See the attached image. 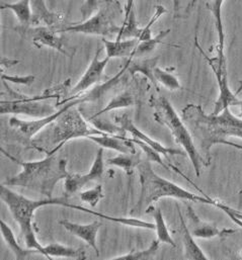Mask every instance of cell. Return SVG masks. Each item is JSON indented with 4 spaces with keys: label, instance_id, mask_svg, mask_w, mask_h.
Masks as SVG:
<instances>
[{
    "label": "cell",
    "instance_id": "23",
    "mask_svg": "<svg viewBox=\"0 0 242 260\" xmlns=\"http://www.w3.org/2000/svg\"><path fill=\"white\" fill-rule=\"evenodd\" d=\"M0 229H1V235H2V237L4 239V241H5L6 245L8 246V248L14 254L15 259H26L32 254L39 253V251L36 250V249H29V248L24 249V248H22L18 244V242H17V240L15 238V235H14L13 231L11 230V228L3 220L0 221Z\"/></svg>",
    "mask_w": 242,
    "mask_h": 260
},
{
    "label": "cell",
    "instance_id": "8",
    "mask_svg": "<svg viewBox=\"0 0 242 260\" xmlns=\"http://www.w3.org/2000/svg\"><path fill=\"white\" fill-rule=\"evenodd\" d=\"M86 99L84 95L81 98H77V100H72L70 102H66L64 107L57 111L55 114L42 118V119H35L32 121H24L20 120L18 118L12 117L8 120V125L10 128V133H8V137L11 138V140H14L15 142L21 144L24 147H29L32 149H37L36 145L33 141V138L40 133V131L43 130L48 125L54 123L60 116H62L67 110L80 105L82 103H85Z\"/></svg>",
    "mask_w": 242,
    "mask_h": 260
},
{
    "label": "cell",
    "instance_id": "40",
    "mask_svg": "<svg viewBox=\"0 0 242 260\" xmlns=\"http://www.w3.org/2000/svg\"><path fill=\"white\" fill-rule=\"evenodd\" d=\"M234 107H238V108H239V110H240V111H239V117L242 118V100H238Z\"/></svg>",
    "mask_w": 242,
    "mask_h": 260
},
{
    "label": "cell",
    "instance_id": "16",
    "mask_svg": "<svg viewBox=\"0 0 242 260\" xmlns=\"http://www.w3.org/2000/svg\"><path fill=\"white\" fill-rule=\"evenodd\" d=\"M88 140L95 142L97 145L101 146L104 149H111L117 151L121 154H136L137 150L135 143L130 139L125 138V136L119 135H92L87 138Z\"/></svg>",
    "mask_w": 242,
    "mask_h": 260
},
{
    "label": "cell",
    "instance_id": "7",
    "mask_svg": "<svg viewBox=\"0 0 242 260\" xmlns=\"http://www.w3.org/2000/svg\"><path fill=\"white\" fill-rule=\"evenodd\" d=\"M52 128L51 144L57 147L50 152H58L67 142L73 139L85 138L87 139L92 135H104L102 131L98 130L87 124L82 118L81 114L73 108L67 110L62 116H60L55 122Z\"/></svg>",
    "mask_w": 242,
    "mask_h": 260
},
{
    "label": "cell",
    "instance_id": "18",
    "mask_svg": "<svg viewBox=\"0 0 242 260\" xmlns=\"http://www.w3.org/2000/svg\"><path fill=\"white\" fill-rule=\"evenodd\" d=\"M33 24L44 22L47 26L54 28L63 21V15L49 10L45 0H32Z\"/></svg>",
    "mask_w": 242,
    "mask_h": 260
},
{
    "label": "cell",
    "instance_id": "17",
    "mask_svg": "<svg viewBox=\"0 0 242 260\" xmlns=\"http://www.w3.org/2000/svg\"><path fill=\"white\" fill-rule=\"evenodd\" d=\"M224 0H212L210 3H207L208 10L212 13L214 17L215 28L218 38V45H217V58L222 63H227L226 55H225V32H224V25L222 19V6Z\"/></svg>",
    "mask_w": 242,
    "mask_h": 260
},
{
    "label": "cell",
    "instance_id": "30",
    "mask_svg": "<svg viewBox=\"0 0 242 260\" xmlns=\"http://www.w3.org/2000/svg\"><path fill=\"white\" fill-rule=\"evenodd\" d=\"M160 246V241L154 240L151 242L150 246L147 249L140 250V251H131L128 254L125 255H120L114 257V259H137V260H149L153 259L159 249Z\"/></svg>",
    "mask_w": 242,
    "mask_h": 260
},
{
    "label": "cell",
    "instance_id": "25",
    "mask_svg": "<svg viewBox=\"0 0 242 260\" xmlns=\"http://www.w3.org/2000/svg\"><path fill=\"white\" fill-rule=\"evenodd\" d=\"M43 255L49 259L53 257H63V258H73V259H85L86 254L82 249H75L72 247L64 246L59 243H51L44 246Z\"/></svg>",
    "mask_w": 242,
    "mask_h": 260
},
{
    "label": "cell",
    "instance_id": "5",
    "mask_svg": "<svg viewBox=\"0 0 242 260\" xmlns=\"http://www.w3.org/2000/svg\"><path fill=\"white\" fill-rule=\"evenodd\" d=\"M149 105L154 110L153 119L170 131L175 143L183 148L191 160L196 175L200 176L202 168L208 166L209 163L199 151L192 133L183 118L177 115L171 103L163 95L152 96Z\"/></svg>",
    "mask_w": 242,
    "mask_h": 260
},
{
    "label": "cell",
    "instance_id": "36",
    "mask_svg": "<svg viewBox=\"0 0 242 260\" xmlns=\"http://www.w3.org/2000/svg\"><path fill=\"white\" fill-rule=\"evenodd\" d=\"M101 0H85L83 5L80 7V13L83 19L89 18L95 11L99 9Z\"/></svg>",
    "mask_w": 242,
    "mask_h": 260
},
{
    "label": "cell",
    "instance_id": "2",
    "mask_svg": "<svg viewBox=\"0 0 242 260\" xmlns=\"http://www.w3.org/2000/svg\"><path fill=\"white\" fill-rule=\"evenodd\" d=\"M0 197H1V200L4 202V204L6 205V207L8 208L9 212L11 213L13 219L18 224L20 228V234L22 236V239L25 243L26 248L36 249L42 255H43L44 246L40 244L36 236L35 226L33 224L35 212L38 209H41L47 206H60V207H66L69 209H74L84 213H88L95 217H99L108 221H113V222L116 221V223L120 222V218L118 219L116 217H111L105 214L97 213L82 206H78L76 204H70L68 203V199H66L65 197L57 198V199L46 198L43 200H31L11 190L9 186L3 185V184H1V187H0Z\"/></svg>",
    "mask_w": 242,
    "mask_h": 260
},
{
    "label": "cell",
    "instance_id": "24",
    "mask_svg": "<svg viewBox=\"0 0 242 260\" xmlns=\"http://www.w3.org/2000/svg\"><path fill=\"white\" fill-rule=\"evenodd\" d=\"M145 214L152 216V218L154 219V224L156 227L155 231L157 234V239L160 241V243H165L172 247H175L176 244L169 233V230L167 228L161 209L159 207L150 206L146 209Z\"/></svg>",
    "mask_w": 242,
    "mask_h": 260
},
{
    "label": "cell",
    "instance_id": "28",
    "mask_svg": "<svg viewBox=\"0 0 242 260\" xmlns=\"http://www.w3.org/2000/svg\"><path fill=\"white\" fill-rule=\"evenodd\" d=\"M170 32V28L165 29V30H161L159 34H157L154 38L145 41V42H140L138 44V46L136 47V49L134 50L133 54H132V59L135 58H143L147 55H149L150 53H152L155 48L162 43V40Z\"/></svg>",
    "mask_w": 242,
    "mask_h": 260
},
{
    "label": "cell",
    "instance_id": "29",
    "mask_svg": "<svg viewBox=\"0 0 242 260\" xmlns=\"http://www.w3.org/2000/svg\"><path fill=\"white\" fill-rule=\"evenodd\" d=\"M153 74H154V78H155L156 82L163 85L165 88H167L171 91L178 90L182 88L178 78L176 76H174L173 74L169 73L168 71L156 66Z\"/></svg>",
    "mask_w": 242,
    "mask_h": 260
},
{
    "label": "cell",
    "instance_id": "41",
    "mask_svg": "<svg viewBox=\"0 0 242 260\" xmlns=\"http://www.w3.org/2000/svg\"><path fill=\"white\" fill-rule=\"evenodd\" d=\"M242 89V82H241V85H240V87H239V89H238V91H237V92H236V94H237V93H238V92H239V91H240V90H241Z\"/></svg>",
    "mask_w": 242,
    "mask_h": 260
},
{
    "label": "cell",
    "instance_id": "19",
    "mask_svg": "<svg viewBox=\"0 0 242 260\" xmlns=\"http://www.w3.org/2000/svg\"><path fill=\"white\" fill-rule=\"evenodd\" d=\"M105 45L107 57L109 58H131L134 50L140 43L136 38L109 41L106 38H103Z\"/></svg>",
    "mask_w": 242,
    "mask_h": 260
},
{
    "label": "cell",
    "instance_id": "9",
    "mask_svg": "<svg viewBox=\"0 0 242 260\" xmlns=\"http://www.w3.org/2000/svg\"><path fill=\"white\" fill-rule=\"evenodd\" d=\"M4 87L8 92V98L13 100H1L0 103V114L1 115H24L33 119H42L55 114L56 109L46 103L41 102L47 99V96H34L28 98L16 93L14 90L10 89L6 81L2 80Z\"/></svg>",
    "mask_w": 242,
    "mask_h": 260
},
{
    "label": "cell",
    "instance_id": "6",
    "mask_svg": "<svg viewBox=\"0 0 242 260\" xmlns=\"http://www.w3.org/2000/svg\"><path fill=\"white\" fill-rule=\"evenodd\" d=\"M121 14V7L117 0L101 1L98 11L89 18L80 23H72L57 32L83 34L89 36H101L104 38L119 35L122 26L117 24V18Z\"/></svg>",
    "mask_w": 242,
    "mask_h": 260
},
{
    "label": "cell",
    "instance_id": "33",
    "mask_svg": "<svg viewBox=\"0 0 242 260\" xmlns=\"http://www.w3.org/2000/svg\"><path fill=\"white\" fill-rule=\"evenodd\" d=\"M166 9H165V7L164 6H162V5H157L156 7H155V13L153 14V16L151 17V19L149 20V22L144 26V27H142V29H141V34H140V37H139V41L140 42H145V41H148V40H150V39H152L153 37H152V32H151V27H152V25L155 23V21L159 18V17H161V15L162 14H164V13H166Z\"/></svg>",
    "mask_w": 242,
    "mask_h": 260
},
{
    "label": "cell",
    "instance_id": "37",
    "mask_svg": "<svg viewBox=\"0 0 242 260\" xmlns=\"http://www.w3.org/2000/svg\"><path fill=\"white\" fill-rule=\"evenodd\" d=\"M17 63H18V60L2 57L1 58V69L3 71L4 69H8V68H11L12 66H15Z\"/></svg>",
    "mask_w": 242,
    "mask_h": 260
},
{
    "label": "cell",
    "instance_id": "21",
    "mask_svg": "<svg viewBox=\"0 0 242 260\" xmlns=\"http://www.w3.org/2000/svg\"><path fill=\"white\" fill-rule=\"evenodd\" d=\"M159 57L150 58V59H143V58H130L127 62V71L131 75H135L138 73L143 74L146 78H148L154 85L157 84L154 78V69L157 66V62Z\"/></svg>",
    "mask_w": 242,
    "mask_h": 260
},
{
    "label": "cell",
    "instance_id": "27",
    "mask_svg": "<svg viewBox=\"0 0 242 260\" xmlns=\"http://www.w3.org/2000/svg\"><path fill=\"white\" fill-rule=\"evenodd\" d=\"M136 104H137V102H136V99H135L134 94L132 92L126 90V91L120 93L119 95L115 96L114 99H112V101L108 104V106L105 109H103L102 111L97 113L90 119L100 117V116H102L104 114H107V113H109L111 111H114V110H119V109H124V108H132Z\"/></svg>",
    "mask_w": 242,
    "mask_h": 260
},
{
    "label": "cell",
    "instance_id": "15",
    "mask_svg": "<svg viewBox=\"0 0 242 260\" xmlns=\"http://www.w3.org/2000/svg\"><path fill=\"white\" fill-rule=\"evenodd\" d=\"M60 225H62L68 232H70L72 235L76 236L77 238L83 240L85 243H87L96 252L98 255H100V251L97 244L98 239V233L100 228L102 227V223L99 221H95L90 224H77L72 223L69 221H60Z\"/></svg>",
    "mask_w": 242,
    "mask_h": 260
},
{
    "label": "cell",
    "instance_id": "22",
    "mask_svg": "<svg viewBox=\"0 0 242 260\" xmlns=\"http://www.w3.org/2000/svg\"><path fill=\"white\" fill-rule=\"evenodd\" d=\"M1 9H9L16 16L17 20L23 28V32L33 24V9L32 0H19L13 3H1Z\"/></svg>",
    "mask_w": 242,
    "mask_h": 260
},
{
    "label": "cell",
    "instance_id": "1",
    "mask_svg": "<svg viewBox=\"0 0 242 260\" xmlns=\"http://www.w3.org/2000/svg\"><path fill=\"white\" fill-rule=\"evenodd\" d=\"M183 120L191 131L197 147L210 164V152L213 146L224 144L241 150L239 145L229 138L242 139V118L234 116L230 108L218 115H207L202 107L188 105L183 110Z\"/></svg>",
    "mask_w": 242,
    "mask_h": 260
},
{
    "label": "cell",
    "instance_id": "32",
    "mask_svg": "<svg viewBox=\"0 0 242 260\" xmlns=\"http://www.w3.org/2000/svg\"><path fill=\"white\" fill-rule=\"evenodd\" d=\"M136 145H138L142 150L143 152L145 153V156H146V159L149 160L150 162H153V163H157L159 165H161L162 167L166 168V169H169L168 166L165 165V163H163V160L161 159V154L158 153L155 149H153L152 147H150L149 145H147L146 143L136 139V138H133L131 139Z\"/></svg>",
    "mask_w": 242,
    "mask_h": 260
},
{
    "label": "cell",
    "instance_id": "3",
    "mask_svg": "<svg viewBox=\"0 0 242 260\" xmlns=\"http://www.w3.org/2000/svg\"><path fill=\"white\" fill-rule=\"evenodd\" d=\"M6 158L21 166L16 175L6 178L2 183L6 186H19L36 191L45 198L51 199L58 182L66 179L70 174L67 171V159L56 153H49L41 160L21 161L1 149Z\"/></svg>",
    "mask_w": 242,
    "mask_h": 260
},
{
    "label": "cell",
    "instance_id": "12",
    "mask_svg": "<svg viewBox=\"0 0 242 260\" xmlns=\"http://www.w3.org/2000/svg\"><path fill=\"white\" fill-rule=\"evenodd\" d=\"M101 52H102V48H98V50L95 54V57L93 58L86 71L84 72V74L82 75L80 80L76 83V85L71 89L70 93L72 94V96L77 95L79 93L81 94L82 92L86 91L92 86L98 84L101 81L104 71H105L109 61L111 60V58H109V57H106L104 60H101L100 59Z\"/></svg>",
    "mask_w": 242,
    "mask_h": 260
},
{
    "label": "cell",
    "instance_id": "14",
    "mask_svg": "<svg viewBox=\"0 0 242 260\" xmlns=\"http://www.w3.org/2000/svg\"><path fill=\"white\" fill-rule=\"evenodd\" d=\"M33 32V44L38 48H42L44 46L52 48L64 56L68 58H72V54L68 53L65 48L64 38L62 36H58L57 31L54 30L50 26H37L32 29Z\"/></svg>",
    "mask_w": 242,
    "mask_h": 260
},
{
    "label": "cell",
    "instance_id": "10",
    "mask_svg": "<svg viewBox=\"0 0 242 260\" xmlns=\"http://www.w3.org/2000/svg\"><path fill=\"white\" fill-rule=\"evenodd\" d=\"M105 173V160H104V148H100L97 152L95 161L90 167V170L85 174L70 173L65 179L64 183V197L69 199L72 194L82 189L90 181L100 180Z\"/></svg>",
    "mask_w": 242,
    "mask_h": 260
},
{
    "label": "cell",
    "instance_id": "38",
    "mask_svg": "<svg viewBox=\"0 0 242 260\" xmlns=\"http://www.w3.org/2000/svg\"><path fill=\"white\" fill-rule=\"evenodd\" d=\"M134 9V0H127L126 6H125V19L128 18L131 11ZM124 19V20H125Z\"/></svg>",
    "mask_w": 242,
    "mask_h": 260
},
{
    "label": "cell",
    "instance_id": "31",
    "mask_svg": "<svg viewBox=\"0 0 242 260\" xmlns=\"http://www.w3.org/2000/svg\"><path fill=\"white\" fill-rule=\"evenodd\" d=\"M80 200L86 204H88L92 208L97 207L99 202L104 199V188L102 184H98L97 186L88 189L86 191L80 192Z\"/></svg>",
    "mask_w": 242,
    "mask_h": 260
},
{
    "label": "cell",
    "instance_id": "13",
    "mask_svg": "<svg viewBox=\"0 0 242 260\" xmlns=\"http://www.w3.org/2000/svg\"><path fill=\"white\" fill-rule=\"evenodd\" d=\"M188 218L191 223V232L195 238L199 239H212L215 237H225L230 236L235 233L233 229H219L215 225L207 223L200 219V217L195 213L191 206H188Z\"/></svg>",
    "mask_w": 242,
    "mask_h": 260
},
{
    "label": "cell",
    "instance_id": "4",
    "mask_svg": "<svg viewBox=\"0 0 242 260\" xmlns=\"http://www.w3.org/2000/svg\"><path fill=\"white\" fill-rule=\"evenodd\" d=\"M137 169L140 178L141 191L138 202L130 212V215L132 216L145 215V211L148 207L164 198L214 206L215 200L210 199L207 196L203 197L193 193L176 183L158 175L153 170L150 161L147 159L144 161L141 160Z\"/></svg>",
    "mask_w": 242,
    "mask_h": 260
},
{
    "label": "cell",
    "instance_id": "34",
    "mask_svg": "<svg viewBox=\"0 0 242 260\" xmlns=\"http://www.w3.org/2000/svg\"><path fill=\"white\" fill-rule=\"evenodd\" d=\"M214 207L221 210L222 212H224L226 214V216L234 223L236 224L237 226H239L240 228H242V212L241 211H238L236 209H233L229 206H227L226 204H223L221 202H218L215 200V203H214Z\"/></svg>",
    "mask_w": 242,
    "mask_h": 260
},
{
    "label": "cell",
    "instance_id": "35",
    "mask_svg": "<svg viewBox=\"0 0 242 260\" xmlns=\"http://www.w3.org/2000/svg\"><path fill=\"white\" fill-rule=\"evenodd\" d=\"M35 76L34 75H25V76H18V75H6L1 74V80L8 81L10 83L18 84V85H24L29 86L35 82Z\"/></svg>",
    "mask_w": 242,
    "mask_h": 260
},
{
    "label": "cell",
    "instance_id": "11",
    "mask_svg": "<svg viewBox=\"0 0 242 260\" xmlns=\"http://www.w3.org/2000/svg\"><path fill=\"white\" fill-rule=\"evenodd\" d=\"M114 121L126 133H130L133 136V138H136V139L146 143L147 145H149L150 147L155 149L158 153H160L167 159H169V156H176V155L187 156V153L184 150L177 149V148L165 147L162 144H160L159 142H157L154 139H152L151 137H149L148 135H146L145 133H143L142 131L139 130L137 128V126L134 124V122L131 120V118L128 116V114H123V115H119V116L115 117Z\"/></svg>",
    "mask_w": 242,
    "mask_h": 260
},
{
    "label": "cell",
    "instance_id": "39",
    "mask_svg": "<svg viewBox=\"0 0 242 260\" xmlns=\"http://www.w3.org/2000/svg\"><path fill=\"white\" fill-rule=\"evenodd\" d=\"M179 2L180 0H172V3H173V10H174V15L176 16V13L178 11V8H179Z\"/></svg>",
    "mask_w": 242,
    "mask_h": 260
},
{
    "label": "cell",
    "instance_id": "20",
    "mask_svg": "<svg viewBox=\"0 0 242 260\" xmlns=\"http://www.w3.org/2000/svg\"><path fill=\"white\" fill-rule=\"evenodd\" d=\"M177 213L179 216V220L182 223L183 228V241H184V257L186 259H209V257L204 253V251L201 249V247L196 243L195 237L193 236L190 228L187 226L184 217L180 213L179 207L176 206Z\"/></svg>",
    "mask_w": 242,
    "mask_h": 260
},
{
    "label": "cell",
    "instance_id": "26",
    "mask_svg": "<svg viewBox=\"0 0 242 260\" xmlns=\"http://www.w3.org/2000/svg\"><path fill=\"white\" fill-rule=\"evenodd\" d=\"M140 162H141V158H140V155H137V153L136 154L120 153V155L107 160V163L109 165H113L121 168L128 176H132V174L134 173V169L137 168Z\"/></svg>",
    "mask_w": 242,
    "mask_h": 260
}]
</instances>
